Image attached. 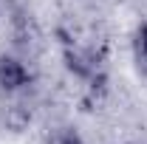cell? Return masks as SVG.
I'll list each match as a JSON object with an SVG mask.
<instances>
[{
  "label": "cell",
  "instance_id": "obj_1",
  "mask_svg": "<svg viewBox=\"0 0 147 144\" xmlns=\"http://www.w3.org/2000/svg\"><path fill=\"white\" fill-rule=\"evenodd\" d=\"M34 85V71L26 59L14 54H0V90L3 93H23Z\"/></svg>",
  "mask_w": 147,
  "mask_h": 144
},
{
  "label": "cell",
  "instance_id": "obj_2",
  "mask_svg": "<svg viewBox=\"0 0 147 144\" xmlns=\"http://www.w3.org/2000/svg\"><path fill=\"white\" fill-rule=\"evenodd\" d=\"M62 59H65V68L76 76V79H85V82H96L99 73H102V62L96 59L91 48H79L74 45L71 40L62 42Z\"/></svg>",
  "mask_w": 147,
  "mask_h": 144
},
{
  "label": "cell",
  "instance_id": "obj_3",
  "mask_svg": "<svg viewBox=\"0 0 147 144\" xmlns=\"http://www.w3.org/2000/svg\"><path fill=\"white\" fill-rule=\"evenodd\" d=\"M45 144H85V139H82V133H79L76 127L59 124V127H54V130L45 136Z\"/></svg>",
  "mask_w": 147,
  "mask_h": 144
},
{
  "label": "cell",
  "instance_id": "obj_4",
  "mask_svg": "<svg viewBox=\"0 0 147 144\" xmlns=\"http://www.w3.org/2000/svg\"><path fill=\"white\" fill-rule=\"evenodd\" d=\"M133 54L139 59V65L147 68V20H142L133 31Z\"/></svg>",
  "mask_w": 147,
  "mask_h": 144
}]
</instances>
